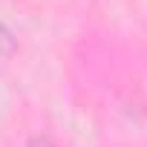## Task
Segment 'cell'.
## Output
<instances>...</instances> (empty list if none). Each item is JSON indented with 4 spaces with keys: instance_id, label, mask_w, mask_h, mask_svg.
Masks as SVG:
<instances>
[{
    "instance_id": "cell-1",
    "label": "cell",
    "mask_w": 147,
    "mask_h": 147,
    "mask_svg": "<svg viewBox=\"0 0 147 147\" xmlns=\"http://www.w3.org/2000/svg\"><path fill=\"white\" fill-rule=\"evenodd\" d=\"M32 147H52V144H49V138H35Z\"/></svg>"
}]
</instances>
